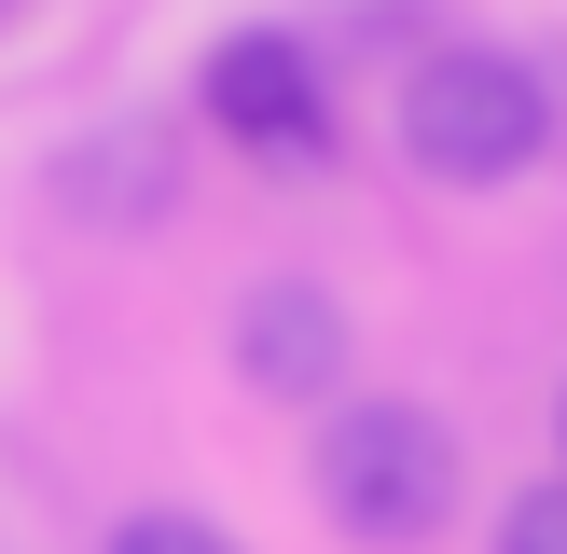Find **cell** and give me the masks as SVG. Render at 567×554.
Returning a JSON list of instances; mask_svg holds the SVG:
<instances>
[{"label": "cell", "mask_w": 567, "mask_h": 554, "mask_svg": "<svg viewBox=\"0 0 567 554\" xmlns=\"http://www.w3.org/2000/svg\"><path fill=\"white\" fill-rule=\"evenodd\" d=\"M305 485H319V513H332V541H347V554H415V541L457 526L471 458H457V430H443L430 402L374 388V402H332L319 471H305Z\"/></svg>", "instance_id": "1"}, {"label": "cell", "mask_w": 567, "mask_h": 554, "mask_svg": "<svg viewBox=\"0 0 567 554\" xmlns=\"http://www.w3.org/2000/svg\"><path fill=\"white\" fill-rule=\"evenodd\" d=\"M402 153L430 166L443 194L526 181V166L554 153V83H540V55H513V42H443V55H415V83H402Z\"/></svg>", "instance_id": "2"}, {"label": "cell", "mask_w": 567, "mask_h": 554, "mask_svg": "<svg viewBox=\"0 0 567 554\" xmlns=\"http://www.w3.org/2000/svg\"><path fill=\"white\" fill-rule=\"evenodd\" d=\"M208 125L236 138L249 166H277V181H319L332 166V70L291 28H236V42L208 55Z\"/></svg>", "instance_id": "3"}, {"label": "cell", "mask_w": 567, "mask_h": 554, "mask_svg": "<svg viewBox=\"0 0 567 554\" xmlns=\"http://www.w3.org/2000/svg\"><path fill=\"white\" fill-rule=\"evenodd\" d=\"M236 375L264 388V402H332V388H347V305H332L319 277H264V291L236 305Z\"/></svg>", "instance_id": "4"}, {"label": "cell", "mask_w": 567, "mask_h": 554, "mask_svg": "<svg viewBox=\"0 0 567 554\" xmlns=\"http://www.w3.org/2000/svg\"><path fill=\"white\" fill-rule=\"evenodd\" d=\"M111 554H236V541H221L208 513H125V526H111Z\"/></svg>", "instance_id": "5"}, {"label": "cell", "mask_w": 567, "mask_h": 554, "mask_svg": "<svg viewBox=\"0 0 567 554\" xmlns=\"http://www.w3.org/2000/svg\"><path fill=\"white\" fill-rule=\"evenodd\" d=\"M498 554H567V471H554V485H526L513 513H498Z\"/></svg>", "instance_id": "6"}, {"label": "cell", "mask_w": 567, "mask_h": 554, "mask_svg": "<svg viewBox=\"0 0 567 554\" xmlns=\"http://www.w3.org/2000/svg\"><path fill=\"white\" fill-rule=\"evenodd\" d=\"M554 443H567V402H554Z\"/></svg>", "instance_id": "7"}]
</instances>
